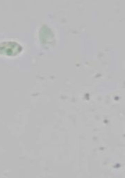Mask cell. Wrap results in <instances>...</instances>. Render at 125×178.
I'll list each match as a JSON object with an SVG mask.
<instances>
[{
    "label": "cell",
    "mask_w": 125,
    "mask_h": 178,
    "mask_svg": "<svg viewBox=\"0 0 125 178\" xmlns=\"http://www.w3.org/2000/svg\"><path fill=\"white\" fill-rule=\"evenodd\" d=\"M23 47L19 43L13 41H6L0 43V54L7 57H15L20 54Z\"/></svg>",
    "instance_id": "obj_1"
}]
</instances>
